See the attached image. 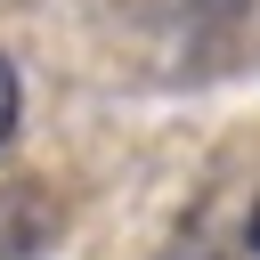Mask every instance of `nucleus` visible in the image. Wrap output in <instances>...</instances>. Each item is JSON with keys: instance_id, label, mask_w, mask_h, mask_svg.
Segmentation results:
<instances>
[{"instance_id": "obj_1", "label": "nucleus", "mask_w": 260, "mask_h": 260, "mask_svg": "<svg viewBox=\"0 0 260 260\" xmlns=\"http://www.w3.org/2000/svg\"><path fill=\"white\" fill-rule=\"evenodd\" d=\"M16 114H24V81H16V65L0 57V146L16 138Z\"/></svg>"}, {"instance_id": "obj_2", "label": "nucleus", "mask_w": 260, "mask_h": 260, "mask_svg": "<svg viewBox=\"0 0 260 260\" xmlns=\"http://www.w3.org/2000/svg\"><path fill=\"white\" fill-rule=\"evenodd\" d=\"M244 260H260V211H252V228H244Z\"/></svg>"}]
</instances>
